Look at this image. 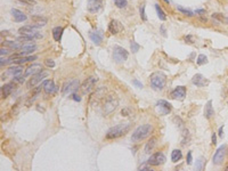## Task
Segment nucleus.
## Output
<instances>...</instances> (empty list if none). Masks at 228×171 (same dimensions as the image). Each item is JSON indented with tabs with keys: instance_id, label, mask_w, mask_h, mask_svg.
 <instances>
[{
	"instance_id": "1",
	"label": "nucleus",
	"mask_w": 228,
	"mask_h": 171,
	"mask_svg": "<svg viewBox=\"0 0 228 171\" xmlns=\"http://www.w3.org/2000/svg\"><path fill=\"white\" fill-rule=\"evenodd\" d=\"M130 126H131L130 122H125V123H119L117 126L112 127L106 134V138L107 139H115V138L123 136L129 131Z\"/></svg>"
},
{
	"instance_id": "2",
	"label": "nucleus",
	"mask_w": 228,
	"mask_h": 171,
	"mask_svg": "<svg viewBox=\"0 0 228 171\" xmlns=\"http://www.w3.org/2000/svg\"><path fill=\"white\" fill-rule=\"evenodd\" d=\"M152 131H153V126L149 124V123L139 126L131 135V140L135 141V143L144 140L145 138H147L148 136L152 134Z\"/></svg>"
},
{
	"instance_id": "3",
	"label": "nucleus",
	"mask_w": 228,
	"mask_h": 171,
	"mask_svg": "<svg viewBox=\"0 0 228 171\" xmlns=\"http://www.w3.org/2000/svg\"><path fill=\"white\" fill-rule=\"evenodd\" d=\"M149 82L152 88L155 90H162L167 83V75L163 72H154L149 76Z\"/></svg>"
},
{
	"instance_id": "4",
	"label": "nucleus",
	"mask_w": 228,
	"mask_h": 171,
	"mask_svg": "<svg viewBox=\"0 0 228 171\" xmlns=\"http://www.w3.org/2000/svg\"><path fill=\"white\" fill-rule=\"evenodd\" d=\"M119 106V99L115 95H110L106 97L105 102L103 104V114L105 116L112 114L113 112L117 110V107Z\"/></svg>"
},
{
	"instance_id": "5",
	"label": "nucleus",
	"mask_w": 228,
	"mask_h": 171,
	"mask_svg": "<svg viewBox=\"0 0 228 171\" xmlns=\"http://www.w3.org/2000/svg\"><path fill=\"white\" fill-rule=\"evenodd\" d=\"M129 52L125 50L123 47L120 46H114L113 47V58L118 64H122L128 60Z\"/></svg>"
},
{
	"instance_id": "6",
	"label": "nucleus",
	"mask_w": 228,
	"mask_h": 171,
	"mask_svg": "<svg viewBox=\"0 0 228 171\" xmlns=\"http://www.w3.org/2000/svg\"><path fill=\"white\" fill-rule=\"evenodd\" d=\"M79 89V80L78 79H73L64 83L63 88H62V94L63 96H67V95H72Z\"/></svg>"
},
{
	"instance_id": "7",
	"label": "nucleus",
	"mask_w": 228,
	"mask_h": 171,
	"mask_svg": "<svg viewBox=\"0 0 228 171\" xmlns=\"http://www.w3.org/2000/svg\"><path fill=\"white\" fill-rule=\"evenodd\" d=\"M165 161H167L165 155L162 152H156V153L151 155V157L148 159L147 163L149 165H153V167H159V165H162V164L165 163Z\"/></svg>"
},
{
	"instance_id": "8",
	"label": "nucleus",
	"mask_w": 228,
	"mask_h": 171,
	"mask_svg": "<svg viewBox=\"0 0 228 171\" xmlns=\"http://www.w3.org/2000/svg\"><path fill=\"white\" fill-rule=\"evenodd\" d=\"M98 81V79L95 78V76H90L88 78L87 80H84L83 83L81 84L80 89H81V92L83 94V95H88L89 92L93 90L94 88V86L96 84V82Z\"/></svg>"
},
{
	"instance_id": "9",
	"label": "nucleus",
	"mask_w": 228,
	"mask_h": 171,
	"mask_svg": "<svg viewBox=\"0 0 228 171\" xmlns=\"http://www.w3.org/2000/svg\"><path fill=\"white\" fill-rule=\"evenodd\" d=\"M226 151H227V146H226V145H221L220 147L216 151L213 159H212L213 164L219 165V164L222 163V161H224V159H225V155H226Z\"/></svg>"
},
{
	"instance_id": "10",
	"label": "nucleus",
	"mask_w": 228,
	"mask_h": 171,
	"mask_svg": "<svg viewBox=\"0 0 228 171\" xmlns=\"http://www.w3.org/2000/svg\"><path fill=\"white\" fill-rule=\"evenodd\" d=\"M172 110V106L170 103H168L167 100H159L157 103H156V111L159 114H161V115H167V114H169L170 112Z\"/></svg>"
},
{
	"instance_id": "11",
	"label": "nucleus",
	"mask_w": 228,
	"mask_h": 171,
	"mask_svg": "<svg viewBox=\"0 0 228 171\" xmlns=\"http://www.w3.org/2000/svg\"><path fill=\"white\" fill-rule=\"evenodd\" d=\"M47 76H48V72H46V71H41V72L38 73V74L32 75V79H30L29 82L26 83V87H28V88H33L39 82L44 81Z\"/></svg>"
},
{
	"instance_id": "12",
	"label": "nucleus",
	"mask_w": 228,
	"mask_h": 171,
	"mask_svg": "<svg viewBox=\"0 0 228 171\" xmlns=\"http://www.w3.org/2000/svg\"><path fill=\"white\" fill-rule=\"evenodd\" d=\"M103 7V0H88V6H87V9L88 12L95 14V13H98Z\"/></svg>"
},
{
	"instance_id": "13",
	"label": "nucleus",
	"mask_w": 228,
	"mask_h": 171,
	"mask_svg": "<svg viewBox=\"0 0 228 171\" xmlns=\"http://www.w3.org/2000/svg\"><path fill=\"white\" fill-rule=\"evenodd\" d=\"M121 31H123V25L118 20H112L109 24V32L111 34H118Z\"/></svg>"
},
{
	"instance_id": "14",
	"label": "nucleus",
	"mask_w": 228,
	"mask_h": 171,
	"mask_svg": "<svg viewBox=\"0 0 228 171\" xmlns=\"http://www.w3.org/2000/svg\"><path fill=\"white\" fill-rule=\"evenodd\" d=\"M41 71H44L42 68V65L41 64H32L30 65L26 70H25V73H24V76H32V75H36L38 73H40Z\"/></svg>"
},
{
	"instance_id": "15",
	"label": "nucleus",
	"mask_w": 228,
	"mask_h": 171,
	"mask_svg": "<svg viewBox=\"0 0 228 171\" xmlns=\"http://www.w3.org/2000/svg\"><path fill=\"white\" fill-rule=\"evenodd\" d=\"M186 96V88L184 86H178L171 91V98L173 99H184Z\"/></svg>"
},
{
	"instance_id": "16",
	"label": "nucleus",
	"mask_w": 228,
	"mask_h": 171,
	"mask_svg": "<svg viewBox=\"0 0 228 171\" xmlns=\"http://www.w3.org/2000/svg\"><path fill=\"white\" fill-rule=\"evenodd\" d=\"M37 50V46L36 45H29V46H23L22 48H21V52H17L16 55L13 56V58L14 57H22V56H25V55H31L33 52H36Z\"/></svg>"
},
{
	"instance_id": "17",
	"label": "nucleus",
	"mask_w": 228,
	"mask_h": 171,
	"mask_svg": "<svg viewBox=\"0 0 228 171\" xmlns=\"http://www.w3.org/2000/svg\"><path fill=\"white\" fill-rule=\"evenodd\" d=\"M192 82H193V84H195L196 87L202 88V87H205L206 84L209 83V80L206 79L205 76H203L202 74H195L193 76V79H192Z\"/></svg>"
},
{
	"instance_id": "18",
	"label": "nucleus",
	"mask_w": 228,
	"mask_h": 171,
	"mask_svg": "<svg viewBox=\"0 0 228 171\" xmlns=\"http://www.w3.org/2000/svg\"><path fill=\"white\" fill-rule=\"evenodd\" d=\"M10 13H12V16H13V18H14V21L16 23H21V22H24V21H26V15L21 12V10H18V9H16V8H12V10H10Z\"/></svg>"
},
{
	"instance_id": "19",
	"label": "nucleus",
	"mask_w": 228,
	"mask_h": 171,
	"mask_svg": "<svg viewBox=\"0 0 228 171\" xmlns=\"http://www.w3.org/2000/svg\"><path fill=\"white\" fill-rule=\"evenodd\" d=\"M39 28H41L40 25H38V24H32V25H25V26H22V28H20V30L18 32L21 33V34H25V36H29V34H33V33H36L34 30H37Z\"/></svg>"
},
{
	"instance_id": "20",
	"label": "nucleus",
	"mask_w": 228,
	"mask_h": 171,
	"mask_svg": "<svg viewBox=\"0 0 228 171\" xmlns=\"http://www.w3.org/2000/svg\"><path fill=\"white\" fill-rule=\"evenodd\" d=\"M15 89V83L13 82H9V83H6L1 87V97L2 98H7Z\"/></svg>"
},
{
	"instance_id": "21",
	"label": "nucleus",
	"mask_w": 228,
	"mask_h": 171,
	"mask_svg": "<svg viewBox=\"0 0 228 171\" xmlns=\"http://www.w3.org/2000/svg\"><path fill=\"white\" fill-rule=\"evenodd\" d=\"M90 40L95 44L96 46H99L103 42V33L101 31H95V32H90L89 33Z\"/></svg>"
},
{
	"instance_id": "22",
	"label": "nucleus",
	"mask_w": 228,
	"mask_h": 171,
	"mask_svg": "<svg viewBox=\"0 0 228 171\" xmlns=\"http://www.w3.org/2000/svg\"><path fill=\"white\" fill-rule=\"evenodd\" d=\"M40 38H42V34H40V33H33V34H29V36H25V34H22L21 37H18L17 39V41H20V42H25V41H33V40H36V39H40Z\"/></svg>"
},
{
	"instance_id": "23",
	"label": "nucleus",
	"mask_w": 228,
	"mask_h": 171,
	"mask_svg": "<svg viewBox=\"0 0 228 171\" xmlns=\"http://www.w3.org/2000/svg\"><path fill=\"white\" fill-rule=\"evenodd\" d=\"M55 90H56V87H55V83L52 80H47L44 82V91L47 95L52 94Z\"/></svg>"
},
{
	"instance_id": "24",
	"label": "nucleus",
	"mask_w": 228,
	"mask_h": 171,
	"mask_svg": "<svg viewBox=\"0 0 228 171\" xmlns=\"http://www.w3.org/2000/svg\"><path fill=\"white\" fill-rule=\"evenodd\" d=\"M204 115H205L206 119H211L214 115V110L212 107V100H209L205 104V107H204Z\"/></svg>"
},
{
	"instance_id": "25",
	"label": "nucleus",
	"mask_w": 228,
	"mask_h": 171,
	"mask_svg": "<svg viewBox=\"0 0 228 171\" xmlns=\"http://www.w3.org/2000/svg\"><path fill=\"white\" fill-rule=\"evenodd\" d=\"M37 60V56H22L20 58H15L13 62L14 64H17V65H22V64H25L28 62H31V60Z\"/></svg>"
},
{
	"instance_id": "26",
	"label": "nucleus",
	"mask_w": 228,
	"mask_h": 171,
	"mask_svg": "<svg viewBox=\"0 0 228 171\" xmlns=\"http://www.w3.org/2000/svg\"><path fill=\"white\" fill-rule=\"evenodd\" d=\"M155 146H156V138L153 137V138H151V139L146 143L145 148H144L145 153H146V154H151V153L153 152V149H154Z\"/></svg>"
},
{
	"instance_id": "27",
	"label": "nucleus",
	"mask_w": 228,
	"mask_h": 171,
	"mask_svg": "<svg viewBox=\"0 0 228 171\" xmlns=\"http://www.w3.org/2000/svg\"><path fill=\"white\" fill-rule=\"evenodd\" d=\"M63 31H64V29L62 26H56V28L52 29V38H54L55 41H59L62 39Z\"/></svg>"
},
{
	"instance_id": "28",
	"label": "nucleus",
	"mask_w": 228,
	"mask_h": 171,
	"mask_svg": "<svg viewBox=\"0 0 228 171\" xmlns=\"http://www.w3.org/2000/svg\"><path fill=\"white\" fill-rule=\"evenodd\" d=\"M32 21L34 22V24H38V25H40V26H44L46 24H47V18L46 17H41V16H32Z\"/></svg>"
},
{
	"instance_id": "29",
	"label": "nucleus",
	"mask_w": 228,
	"mask_h": 171,
	"mask_svg": "<svg viewBox=\"0 0 228 171\" xmlns=\"http://www.w3.org/2000/svg\"><path fill=\"white\" fill-rule=\"evenodd\" d=\"M181 157H183V154H181V151H180V149H173V151H172V153H171V160H172V162L176 163Z\"/></svg>"
},
{
	"instance_id": "30",
	"label": "nucleus",
	"mask_w": 228,
	"mask_h": 171,
	"mask_svg": "<svg viewBox=\"0 0 228 171\" xmlns=\"http://www.w3.org/2000/svg\"><path fill=\"white\" fill-rule=\"evenodd\" d=\"M22 70H23L22 66H13L8 70V73L12 74L13 76H16V75H20L22 73Z\"/></svg>"
},
{
	"instance_id": "31",
	"label": "nucleus",
	"mask_w": 228,
	"mask_h": 171,
	"mask_svg": "<svg viewBox=\"0 0 228 171\" xmlns=\"http://www.w3.org/2000/svg\"><path fill=\"white\" fill-rule=\"evenodd\" d=\"M155 9H156V13H157V16H159V18L161 20V21H165L167 20V15H165V13L162 10V8L156 4L155 5Z\"/></svg>"
},
{
	"instance_id": "32",
	"label": "nucleus",
	"mask_w": 228,
	"mask_h": 171,
	"mask_svg": "<svg viewBox=\"0 0 228 171\" xmlns=\"http://www.w3.org/2000/svg\"><path fill=\"white\" fill-rule=\"evenodd\" d=\"M2 45H5L6 47L13 49V50H14V49H20V48H21V45H20V44H16V42H14V41H4Z\"/></svg>"
},
{
	"instance_id": "33",
	"label": "nucleus",
	"mask_w": 228,
	"mask_h": 171,
	"mask_svg": "<svg viewBox=\"0 0 228 171\" xmlns=\"http://www.w3.org/2000/svg\"><path fill=\"white\" fill-rule=\"evenodd\" d=\"M177 9H178V12L183 13V14H185L186 16H189V17L194 16V13H193L192 10H189V9H186V8L181 7V6H177Z\"/></svg>"
},
{
	"instance_id": "34",
	"label": "nucleus",
	"mask_w": 228,
	"mask_h": 171,
	"mask_svg": "<svg viewBox=\"0 0 228 171\" xmlns=\"http://www.w3.org/2000/svg\"><path fill=\"white\" fill-rule=\"evenodd\" d=\"M203 167H204V159L203 157H200L196 161V164H195V169L196 170H203Z\"/></svg>"
},
{
	"instance_id": "35",
	"label": "nucleus",
	"mask_w": 228,
	"mask_h": 171,
	"mask_svg": "<svg viewBox=\"0 0 228 171\" xmlns=\"http://www.w3.org/2000/svg\"><path fill=\"white\" fill-rule=\"evenodd\" d=\"M196 63H197L199 65H203V64H206V63H208V58H206L205 55H203V54L199 55V57H197V60H196Z\"/></svg>"
},
{
	"instance_id": "36",
	"label": "nucleus",
	"mask_w": 228,
	"mask_h": 171,
	"mask_svg": "<svg viewBox=\"0 0 228 171\" xmlns=\"http://www.w3.org/2000/svg\"><path fill=\"white\" fill-rule=\"evenodd\" d=\"M114 4L118 8H125L128 4V0H114Z\"/></svg>"
},
{
	"instance_id": "37",
	"label": "nucleus",
	"mask_w": 228,
	"mask_h": 171,
	"mask_svg": "<svg viewBox=\"0 0 228 171\" xmlns=\"http://www.w3.org/2000/svg\"><path fill=\"white\" fill-rule=\"evenodd\" d=\"M140 46L137 44V42H135V41H131L130 42V49H131V52H137L139 50Z\"/></svg>"
},
{
	"instance_id": "38",
	"label": "nucleus",
	"mask_w": 228,
	"mask_h": 171,
	"mask_svg": "<svg viewBox=\"0 0 228 171\" xmlns=\"http://www.w3.org/2000/svg\"><path fill=\"white\" fill-rule=\"evenodd\" d=\"M139 10H140V17H141V20H143V21H147V17L145 15V5H141Z\"/></svg>"
},
{
	"instance_id": "39",
	"label": "nucleus",
	"mask_w": 228,
	"mask_h": 171,
	"mask_svg": "<svg viewBox=\"0 0 228 171\" xmlns=\"http://www.w3.org/2000/svg\"><path fill=\"white\" fill-rule=\"evenodd\" d=\"M24 78L25 76H22V75H16V76H13V80H14V82H17V83H23Z\"/></svg>"
},
{
	"instance_id": "40",
	"label": "nucleus",
	"mask_w": 228,
	"mask_h": 171,
	"mask_svg": "<svg viewBox=\"0 0 228 171\" xmlns=\"http://www.w3.org/2000/svg\"><path fill=\"white\" fill-rule=\"evenodd\" d=\"M212 17H213V18H217V20H219V21H221V22H228L227 18H225V17L221 15V14H213Z\"/></svg>"
},
{
	"instance_id": "41",
	"label": "nucleus",
	"mask_w": 228,
	"mask_h": 171,
	"mask_svg": "<svg viewBox=\"0 0 228 171\" xmlns=\"http://www.w3.org/2000/svg\"><path fill=\"white\" fill-rule=\"evenodd\" d=\"M20 2H23V4H25V5H30V6H32V5H36V1L34 0H18Z\"/></svg>"
},
{
	"instance_id": "42",
	"label": "nucleus",
	"mask_w": 228,
	"mask_h": 171,
	"mask_svg": "<svg viewBox=\"0 0 228 171\" xmlns=\"http://www.w3.org/2000/svg\"><path fill=\"white\" fill-rule=\"evenodd\" d=\"M44 64L48 67H55V62L52 60H44Z\"/></svg>"
},
{
	"instance_id": "43",
	"label": "nucleus",
	"mask_w": 228,
	"mask_h": 171,
	"mask_svg": "<svg viewBox=\"0 0 228 171\" xmlns=\"http://www.w3.org/2000/svg\"><path fill=\"white\" fill-rule=\"evenodd\" d=\"M186 162H187V164H192V162H193V154H192V152H188Z\"/></svg>"
},
{
	"instance_id": "44",
	"label": "nucleus",
	"mask_w": 228,
	"mask_h": 171,
	"mask_svg": "<svg viewBox=\"0 0 228 171\" xmlns=\"http://www.w3.org/2000/svg\"><path fill=\"white\" fill-rule=\"evenodd\" d=\"M10 62H13L12 60H7V58H4V57H1V62H0V64H1V66H4V65H7L8 63H10Z\"/></svg>"
},
{
	"instance_id": "45",
	"label": "nucleus",
	"mask_w": 228,
	"mask_h": 171,
	"mask_svg": "<svg viewBox=\"0 0 228 171\" xmlns=\"http://www.w3.org/2000/svg\"><path fill=\"white\" fill-rule=\"evenodd\" d=\"M0 54H1V57H2V56H6V55L9 54V49H7V48H1Z\"/></svg>"
},
{
	"instance_id": "46",
	"label": "nucleus",
	"mask_w": 228,
	"mask_h": 171,
	"mask_svg": "<svg viewBox=\"0 0 228 171\" xmlns=\"http://www.w3.org/2000/svg\"><path fill=\"white\" fill-rule=\"evenodd\" d=\"M72 99H73V100H75V102H80V100H81V97L79 96L78 94L73 92V94H72Z\"/></svg>"
},
{
	"instance_id": "47",
	"label": "nucleus",
	"mask_w": 228,
	"mask_h": 171,
	"mask_svg": "<svg viewBox=\"0 0 228 171\" xmlns=\"http://www.w3.org/2000/svg\"><path fill=\"white\" fill-rule=\"evenodd\" d=\"M185 40H186V42H188V44H193V42H194L192 36H186V37H185Z\"/></svg>"
},
{
	"instance_id": "48",
	"label": "nucleus",
	"mask_w": 228,
	"mask_h": 171,
	"mask_svg": "<svg viewBox=\"0 0 228 171\" xmlns=\"http://www.w3.org/2000/svg\"><path fill=\"white\" fill-rule=\"evenodd\" d=\"M133 84H136V86H137L138 88H143V83H140V82L138 81V80H136V79H135V80H133Z\"/></svg>"
},
{
	"instance_id": "49",
	"label": "nucleus",
	"mask_w": 228,
	"mask_h": 171,
	"mask_svg": "<svg viewBox=\"0 0 228 171\" xmlns=\"http://www.w3.org/2000/svg\"><path fill=\"white\" fill-rule=\"evenodd\" d=\"M139 170H151V168H149V164L146 165V164H144V165H141L139 168Z\"/></svg>"
},
{
	"instance_id": "50",
	"label": "nucleus",
	"mask_w": 228,
	"mask_h": 171,
	"mask_svg": "<svg viewBox=\"0 0 228 171\" xmlns=\"http://www.w3.org/2000/svg\"><path fill=\"white\" fill-rule=\"evenodd\" d=\"M160 30H161V33L163 37H167V32H165V29H164V26L161 25V28H160Z\"/></svg>"
},
{
	"instance_id": "51",
	"label": "nucleus",
	"mask_w": 228,
	"mask_h": 171,
	"mask_svg": "<svg viewBox=\"0 0 228 171\" xmlns=\"http://www.w3.org/2000/svg\"><path fill=\"white\" fill-rule=\"evenodd\" d=\"M212 144H213V145L217 144V135H216V132L212 134Z\"/></svg>"
},
{
	"instance_id": "52",
	"label": "nucleus",
	"mask_w": 228,
	"mask_h": 171,
	"mask_svg": "<svg viewBox=\"0 0 228 171\" xmlns=\"http://www.w3.org/2000/svg\"><path fill=\"white\" fill-rule=\"evenodd\" d=\"M204 13H205L204 9H197V10H196V14H204Z\"/></svg>"
},
{
	"instance_id": "53",
	"label": "nucleus",
	"mask_w": 228,
	"mask_h": 171,
	"mask_svg": "<svg viewBox=\"0 0 228 171\" xmlns=\"http://www.w3.org/2000/svg\"><path fill=\"white\" fill-rule=\"evenodd\" d=\"M222 129H224V127H220V128H219V136H222Z\"/></svg>"
},
{
	"instance_id": "54",
	"label": "nucleus",
	"mask_w": 228,
	"mask_h": 171,
	"mask_svg": "<svg viewBox=\"0 0 228 171\" xmlns=\"http://www.w3.org/2000/svg\"><path fill=\"white\" fill-rule=\"evenodd\" d=\"M163 1H164L165 4H168V5H169V4H170V0H163Z\"/></svg>"
}]
</instances>
